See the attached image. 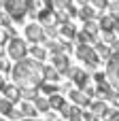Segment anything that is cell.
Returning <instances> with one entry per match:
<instances>
[{
  "label": "cell",
  "mask_w": 119,
  "mask_h": 121,
  "mask_svg": "<svg viewBox=\"0 0 119 121\" xmlns=\"http://www.w3.org/2000/svg\"><path fill=\"white\" fill-rule=\"evenodd\" d=\"M21 121H38V119H21Z\"/></svg>",
  "instance_id": "37"
},
{
  "label": "cell",
  "mask_w": 119,
  "mask_h": 121,
  "mask_svg": "<svg viewBox=\"0 0 119 121\" xmlns=\"http://www.w3.org/2000/svg\"><path fill=\"white\" fill-rule=\"evenodd\" d=\"M34 106H36V111H38V113H47V111L51 108L49 98H45V96H38V98L34 100Z\"/></svg>",
  "instance_id": "18"
},
{
  "label": "cell",
  "mask_w": 119,
  "mask_h": 121,
  "mask_svg": "<svg viewBox=\"0 0 119 121\" xmlns=\"http://www.w3.org/2000/svg\"><path fill=\"white\" fill-rule=\"evenodd\" d=\"M6 53H9V57L11 60H15V62H19V60H26V53H28V47H26V43L21 40V38H11L9 40V45H6Z\"/></svg>",
  "instance_id": "4"
},
{
  "label": "cell",
  "mask_w": 119,
  "mask_h": 121,
  "mask_svg": "<svg viewBox=\"0 0 119 121\" xmlns=\"http://www.w3.org/2000/svg\"><path fill=\"white\" fill-rule=\"evenodd\" d=\"M57 79H60V72L53 66H45V81L47 83H55Z\"/></svg>",
  "instance_id": "22"
},
{
  "label": "cell",
  "mask_w": 119,
  "mask_h": 121,
  "mask_svg": "<svg viewBox=\"0 0 119 121\" xmlns=\"http://www.w3.org/2000/svg\"><path fill=\"white\" fill-rule=\"evenodd\" d=\"M68 77L75 81V85H77L79 89H85V87H87V81H89V77H87V74H85L81 68H70V70H68Z\"/></svg>",
  "instance_id": "9"
},
{
  "label": "cell",
  "mask_w": 119,
  "mask_h": 121,
  "mask_svg": "<svg viewBox=\"0 0 119 121\" xmlns=\"http://www.w3.org/2000/svg\"><path fill=\"white\" fill-rule=\"evenodd\" d=\"M4 9H6V15L11 19L21 21L26 17V13H30V0H6Z\"/></svg>",
  "instance_id": "2"
},
{
  "label": "cell",
  "mask_w": 119,
  "mask_h": 121,
  "mask_svg": "<svg viewBox=\"0 0 119 121\" xmlns=\"http://www.w3.org/2000/svg\"><path fill=\"white\" fill-rule=\"evenodd\" d=\"M47 47H49L51 55H55V53H64V51H66V43H60V40H49Z\"/></svg>",
  "instance_id": "20"
},
{
  "label": "cell",
  "mask_w": 119,
  "mask_h": 121,
  "mask_svg": "<svg viewBox=\"0 0 119 121\" xmlns=\"http://www.w3.org/2000/svg\"><path fill=\"white\" fill-rule=\"evenodd\" d=\"M117 21L119 19L115 17V15H111V13H109V15H102V17L98 19L102 32H115V30H117Z\"/></svg>",
  "instance_id": "10"
},
{
  "label": "cell",
  "mask_w": 119,
  "mask_h": 121,
  "mask_svg": "<svg viewBox=\"0 0 119 121\" xmlns=\"http://www.w3.org/2000/svg\"><path fill=\"white\" fill-rule=\"evenodd\" d=\"M92 4H94V9H106L109 6V0H92Z\"/></svg>",
  "instance_id": "32"
},
{
  "label": "cell",
  "mask_w": 119,
  "mask_h": 121,
  "mask_svg": "<svg viewBox=\"0 0 119 121\" xmlns=\"http://www.w3.org/2000/svg\"><path fill=\"white\" fill-rule=\"evenodd\" d=\"M68 96H70V100H72L77 106H92V100H89V96H87L83 89H72Z\"/></svg>",
  "instance_id": "11"
},
{
  "label": "cell",
  "mask_w": 119,
  "mask_h": 121,
  "mask_svg": "<svg viewBox=\"0 0 119 121\" xmlns=\"http://www.w3.org/2000/svg\"><path fill=\"white\" fill-rule=\"evenodd\" d=\"M6 40H9V32H6L4 28H0V47H2Z\"/></svg>",
  "instance_id": "33"
},
{
  "label": "cell",
  "mask_w": 119,
  "mask_h": 121,
  "mask_svg": "<svg viewBox=\"0 0 119 121\" xmlns=\"http://www.w3.org/2000/svg\"><path fill=\"white\" fill-rule=\"evenodd\" d=\"M19 111H21L23 119H34V117H36V113H38V111H36V106H34V104H30V102H23Z\"/></svg>",
  "instance_id": "17"
},
{
  "label": "cell",
  "mask_w": 119,
  "mask_h": 121,
  "mask_svg": "<svg viewBox=\"0 0 119 121\" xmlns=\"http://www.w3.org/2000/svg\"><path fill=\"white\" fill-rule=\"evenodd\" d=\"M30 53H32V57L38 60V62H43V60L47 57V49H43V47H38V45H34V47L30 49Z\"/></svg>",
  "instance_id": "25"
},
{
  "label": "cell",
  "mask_w": 119,
  "mask_h": 121,
  "mask_svg": "<svg viewBox=\"0 0 119 121\" xmlns=\"http://www.w3.org/2000/svg\"><path fill=\"white\" fill-rule=\"evenodd\" d=\"M38 89H40L45 96H53V94H57V85H55V83H47V81H45Z\"/></svg>",
  "instance_id": "26"
},
{
  "label": "cell",
  "mask_w": 119,
  "mask_h": 121,
  "mask_svg": "<svg viewBox=\"0 0 119 121\" xmlns=\"http://www.w3.org/2000/svg\"><path fill=\"white\" fill-rule=\"evenodd\" d=\"M53 4H55L60 11H66V9L72 6V0H53Z\"/></svg>",
  "instance_id": "28"
},
{
  "label": "cell",
  "mask_w": 119,
  "mask_h": 121,
  "mask_svg": "<svg viewBox=\"0 0 119 121\" xmlns=\"http://www.w3.org/2000/svg\"><path fill=\"white\" fill-rule=\"evenodd\" d=\"M77 57L81 62H85L87 66H96L100 62V57H98V53H96V49L92 45H79L77 47Z\"/></svg>",
  "instance_id": "5"
},
{
  "label": "cell",
  "mask_w": 119,
  "mask_h": 121,
  "mask_svg": "<svg viewBox=\"0 0 119 121\" xmlns=\"http://www.w3.org/2000/svg\"><path fill=\"white\" fill-rule=\"evenodd\" d=\"M87 34H92V36H98V30H100V23L96 21V19H87L85 21V28H83Z\"/></svg>",
  "instance_id": "21"
},
{
  "label": "cell",
  "mask_w": 119,
  "mask_h": 121,
  "mask_svg": "<svg viewBox=\"0 0 119 121\" xmlns=\"http://www.w3.org/2000/svg\"><path fill=\"white\" fill-rule=\"evenodd\" d=\"M2 53H4V51H2V47H0V57H2Z\"/></svg>",
  "instance_id": "39"
},
{
  "label": "cell",
  "mask_w": 119,
  "mask_h": 121,
  "mask_svg": "<svg viewBox=\"0 0 119 121\" xmlns=\"http://www.w3.org/2000/svg\"><path fill=\"white\" fill-rule=\"evenodd\" d=\"M102 43L113 45V43H115V34H113V32H102Z\"/></svg>",
  "instance_id": "30"
},
{
  "label": "cell",
  "mask_w": 119,
  "mask_h": 121,
  "mask_svg": "<svg viewBox=\"0 0 119 121\" xmlns=\"http://www.w3.org/2000/svg\"><path fill=\"white\" fill-rule=\"evenodd\" d=\"M89 2H92V0H89Z\"/></svg>",
  "instance_id": "42"
},
{
  "label": "cell",
  "mask_w": 119,
  "mask_h": 121,
  "mask_svg": "<svg viewBox=\"0 0 119 121\" xmlns=\"http://www.w3.org/2000/svg\"><path fill=\"white\" fill-rule=\"evenodd\" d=\"M79 17H81L83 21H87V19H94V17H96V9H94V6H89V4L81 6V11H79Z\"/></svg>",
  "instance_id": "19"
},
{
  "label": "cell",
  "mask_w": 119,
  "mask_h": 121,
  "mask_svg": "<svg viewBox=\"0 0 119 121\" xmlns=\"http://www.w3.org/2000/svg\"><path fill=\"white\" fill-rule=\"evenodd\" d=\"M21 98H23V100H32V102H34V100L38 98V94H36V89H21Z\"/></svg>",
  "instance_id": "27"
},
{
  "label": "cell",
  "mask_w": 119,
  "mask_h": 121,
  "mask_svg": "<svg viewBox=\"0 0 119 121\" xmlns=\"http://www.w3.org/2000/svg\"><path fill=\"white\" fill-rule=\"evenodd\" d=\"M11 77H13V85H17L19 89H38L45 83V66L34 57L32 60L26 57L13 66Z\"/></svg>",
  "instance_id": "1"
},
{
  "label": "cell",
  "mask_w": 119,
  "mask_h": 121,
  "mask_svg": "<svg viewBox=\"0 0 119 121\" xmlns=\"http://www.w3.org/2000/svg\"><path fill=\"white\" fill-rule=\"evenodd\" d=\"M0 121H4V119H2V117H0Z\"/></svg>",
  "instance_id": "41"
},
{
  "label": "cell",
  "mask_w": 119,
  "mask_h": 121,
  "mask_svg": "<svg viewBox=\"0 0 119 121\" xmlns=\"http://www.w3.org/2000/svg\"><path fill=\"white\" fill-rule=\"evenodd\" d=\"M57 34H60V28H57V26H53V28H45V36H49V40H53Z\"/></svg>",
  "instance_id": "29"
},
{
  "label": "cell",
  "mask_w": 119,
  "mask_h": 121,
  "mask_svg": "<svg viewBox=\"0 0 119 121\" xmlns=\"http://www.w3.org/2000/svg\"><path fill=\"white\" fill-rule=\"evenodd\" d=\"M106 111H109V106H106V102H104V100H94V102H92V113H94L96 117H100V119H102Z\"/></svg>",
  "instance_id": "13"
},
{
  "label": "cell",
  "mask_w": 119,
  "mask_h": 121,
  "mask_svg": "<svg viewBox=\"0 0 119 121\" xmlns=\"http://www.w3.org/2000/svg\"><path fill=\"white\" fill-rule=\"evenodd\" d=\"M4 87H6V83H4V81H2V77H0V91H2Z\"/></svg>",
  "instance_id": "35"
},
{
  "label": "cell",
  "mask_w": 119,
  "mask_h": 121,
  "mask_svg": "<svg viewBox=\"0 0 119 121\" xmlns=\"http://www.w3.org/2000/svg\"><path fill=\"white\" fill-rule=\"evenodd\" d=\"M104 74H106V81L111 83V87L119 91V51H115L111 55V60L106 62V72Z\"/></svg>",
  "instance_id": "3"
},
{
  "label": "cell",
  "mask_w": 119,
  "mask_h": 121,
  "mask_svg": "<svg viewBox=\"0 0 119 121\" xmlns=\"http://www.w3.org/2000/svg\"><path fill=\"white\" fill-rule=\"evenodd\" d=\"M51 62H53V68H55L60 74H68L70 66H68V57H66V53H55V55H51Z\"/></svg>",
  "instance_id": "8"
},
{
  "label": "cell",
  "mask_w": 119,
  "mask_h": 121,
  "mask_svg": "<svg viewBox=\"0 0 119 121\" xmlns=\"http://www.w3.org/2000/svg\"><path fill=\"white\" fill-rule=\"evenodd\" d=\"M77 40H79V45H92V43L96 40V36H92V34H87L85 30H81V32L77 34Z\"/></svg>",
  "instance_id": "24"
},
{
  "label": "cell",
  "mask_w": 119,
  "mask_h": 121,
  "mask_svg": "<svg viewBox=\"0 0 119 121\" xmlns=\"http://www.w3.org/2000/svg\"><path fill=\"white\" fill-rule=\"evenodd\" d=\"M2 94H4V98L11 100V102H15V100L21 98V89H19L17 85H6V87L2 89Z\"/></svg>",
  "instance_id": "12"
},
{
  "label": "cell",
  "mask_w": 119,
  "mask_h": 121,
  "mask_svg": "<svg viewBox=\"0 0 119 121\" xmlns=\"http://www.w3.org/2000/svg\"><path fill=\"white\" fill-rule=\"evenodd\" d=\"M13 111H15V108H13V102L6 100V98H0V113H2L4 117H11Z\"/></svg>",
  "instance_id": "23"
},
{
  "label": "cell",
  "mask_w": 119,
  "mask_h": 121,
  "mask_svg": "<svg viewBox=\"0 0 119 121\" xmlns=\"http://www.w3.org/2000/svg\"><path fill=\"white\" fill-rule=\"evenodd\" d=\"M60 34H62V36H66V38H77V34H79V32H77V28H75L70 21H66V23H62V26H60Z\"/></svg>",
  "instance_id": "14"
},
{
  "label": "cell",
  "mask_w": 119,
  "mask_h": 121,
  "mask_svg": "<svg viewBox=\"0 0 119 121\" xmlns=\"http://www.w3.org/2000/svg\"><path fill=\"white\" fill-rule=\"evenodd\" d=\"M113 121H119V117H115V119H113Z\"/></svg>",
  "instance_id": "40"
},
{
  "label": "cell",
  "mask_w": 119,
  "mask_h": 121,
  "mask_svg": "<svg viewBox=\"0 0 119 121\" xmlns=\"http://www.w3.org/2000/svg\"><path fill=\"white\" fill-rule=\"evenodd\" d=\"M4 4H6V0H0V6H4Z\"/></svg>",
  "instance_id": "36"
},
{
  "label": "cell",
  "mask_w": 119,
  "mask_h": 121,
  "mask_svg": "<svg viewBox=\"0 0 119 121\" xmlns=\"http://www.w3.org/2000/svg\"><path fill=\"white\" fill-rule=\"evenodd\" d=\"M109 9H111V15H115L119 19V0H113V2L109 4Z\"/></svg>",
  "instance_id": "31"
},
{
  "label": "cell",
  "mask_w": 119,
  "mask_h": 121,
  "mask_svg": "<svg viewBox=\"0 0 119 121\" xmlns=\"http://www.w3.org/2000/svg\"><path fill=\"white\" fill-rule=\"evenodd\" d=\"M83 91H85V94H87V96H94V94H96V89H94V87H85V89H83Z\"/></svg>",
  "instance_id": "34"
},
{
  "label": "cell",
  "mask_w": 119,
  "mask_h": 121,
  "mask_svg": "<svg viewBox=\"0 0 119 121\" xmlns=\"http://www.w3.org/2000/svg\"><path fill=\"white\" fill-rule=\"evenodd\" d=\"M96 53H98V57H104V60H111V55H113V49L106 45V43H96Z\"/></svg>",
  "instance_id": "15"
},
{
  "label": "cell",
  "mask_w": 119,
  "mask_h": 121,
  "mask_svg": "<svg viewBox=\"0 0 119 121\" xmlns=\"http://www.w3.org/2000/svg\"><path fill=\"white\" fill-rule=\"evenodd\" d=\"M26 38H28L30 43H34V45L43 43V40H45V28H43L40 23H28V26H26Z\"/></svg>",
  "instance_id": "7"
},
{
  "label": "cell",
  "mask_w": 119,
  "mask_h": 121,
  "mask_svg": "<svg viewBox=\"0 0 119 121\" xmlns=\"http://www.w3.org/2000/svg\"><path fill=\"white\" fill-rule=\"evenodd\" d=\"M115 32H117V34H119V21H117V30H115Z\"/></svg>",
  "instance_id": "38"
},
{
  "label": "cell",
  "mask_w": 119,
  "mask_h": 121,
  "mask_svg": "<svg viewBox=\"0 0 119 121\" xmlns=\"http://www.w3.org/2000/svg\"><path fill=\"white\" fill-rule=\"evenodd\" d=\"M53 0H30V13L32 15H36L38 19L43 17V15H47L49 11H53Z\"/></svg>",
  "instance_id": "6"
},
{
  "label": "cell",
  "mask_w": 119,
  "mask_h": 121,
  "mask_svg": "<svg viewBox=\"0 0 119 121\" xmlns=\"http://www.w3.org/2000/svg\"><path fill=\"white\" fill-rule=\"evenodd\" d=\"M49 104H51L53 111H62L66 106V100H64L62 94H53V96H49Z\"/></svg>",
  "instance_id": "16"
}]
</instances>
